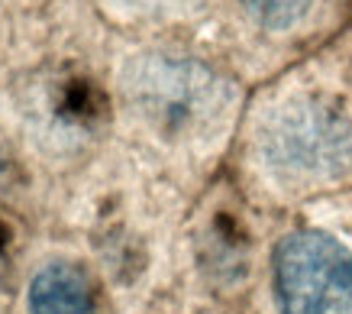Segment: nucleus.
<instances>
[{"instance_id":"nucleus-1","label":"nucleus","mask_w":352,"mask_h":314,"mask_svg":"<svg viewBox=\"0 0 352 314\" xmlns=\"http://www.w3.org/2000/svg\"><path fill=\"white\" fill-rule=\"evenodd\" d=\"M117 98L149 143L201 165L230 143L245 91L210 55L159 43L123 55Z\"/></svg>"},{"instance_id":"nucleus-4","label":"nucleus","mask_w":352,"mask_h":314,"mask_svg":"<svg viewBox=\"0 0 352 314\" xmlns=\"http://www.w3.org/2000/svg\"><path fill=\"white\" fill-rule=\"evenodd\" d=\"M32 314H100L87 275L72 262H49L30 285Z\"/></svg>"},{"instance_id":"nucleus-6","label":"nucleus","mask_w":352,"mask_h":314,"mask_svg":"<svg viewBox=\"0 0 352 314\" xmlns=\"http://www.w3.org/2000/svg\"><path fill=\"white\" fill-rule=\"evenodd\" d=\"M126 10L146 20H178V17H197L214 0H120Z\"/></svg>"},{"instance_id":"nucleus-5","label":"nucleus","mask_w":352,"mask_h":314,"mask_svg":"<svg viewBox=\"0 0 352 314\" xmlns=\"http://www.w3.org/2000/svg\"><path fill=\"white\" fill-rule=\"evenodd\" d=\"M233 7L252 33H258L262 39L288 43L307 33L323 0H233Z\"/></svg>"},{"instance_id":"nucleus-2","label":"nucleus","mask_w":352,"mask_h":314,"mask_svg":"<svg viewBox=\"0 0 352 314\" xmlns=\"http://www.w3.org/2000/svg\"><path fill=\"white\" fill-rule=\"evenodd\" d=\"M249 163L281 195H310L352 178V94L294 81L249 114Z\"/></svg>"},{"instance_id":"nucleus-3","label":"nucleus","mask_w":352,"mask_h":314,"mask_svg":"<svg viewBox=\"0 0 352 314\" xmlns=\"http://www.w3.org/2000/svg\"><path fill=\"white\" fill-rule=\"evenodd\" d=\"M278 314H352V247L323 227H294L272 247Z\"/></svg>"}]
</instances>
